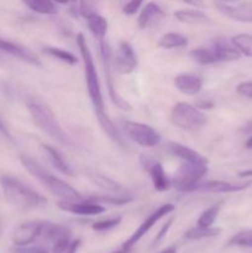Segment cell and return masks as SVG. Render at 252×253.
<instances>
[{"instance_id": "cell-33", "label": "cell", "mask_w": 252, "mask_h": 253, "mask_svg": "<svg viewBox=\"0 0 252 253\" xmlns=\"http://www.w3.org/2000/svg\"><path fill=\"white\" fill-rule=\"evenodd\" d=\"M232 46L236 47L240 53L247 57H252V35L240 34L231 39Z\"/></svg>"}, {"instance_id": "cell-35", "label": "cell", "mask_w": 252, "mask_h": 253, "mask_svg": "<svg viewBox=\"0 0 252 253\" xmlns=\"http://www.w3.org/2000/svg\"><path fill=\"white\" fill-rule=\"evenodd\" d=\"M227 246L236 247H252V230L237 232L227 242Z\"/></svg>"}, {"instance_id": "cell-16", "label": "cell", "mask_w": 252, "mask_h": 253, "mask_svg": "<svg viewBox=\"0 0 252 253\" xmlns=\"http://www.w3.org/2000/svg\"><path fill=\"white\" fill-rule=\"evenodd\" d=\"M252 182L242 183V184H234V183L224 182V180H207V182H200L198 185L197 192H204V193H236L241 192V190L247 189Z\"/></svg>"}, {"instance_id": "cell-24", "label": "cell", "mask_w": 252, "mask_h": 253, "mask_svg": "<svg viewBox=\"0 0 252 253\" xmlns=\"http://www.w3.org/2000/svg\"><path fill=\"white\" fill-rule=\"evenodd\" d=\"M174 17L178 21L188 25H200L209 24L210 19L199 10L194 9H182L174 11Z\"/></svg>"}, {"instance_id": "cell-39", "label": "cell", "mask_w": 252, "mask_h": 253, "mask_svg": "<svg viewBox=\"0 0 252 253\" xmlns=\"http://www.w3.org/2000/svg\"><path fill=\"white\" fill-rule=\"evenodd\" d=\"M79 12L82 16L86 17L88 15L95 14V2L94 0H81V6H79Z\"/></svg>"}, {"instance_id": "cell-32", "label": "cell", "mask_w": 252, "mask_h": 253, "mask_svg": "<svg viewBox=\"0 0 252 253\" xmlns=\"http://www.w3.org/2000/svg\"><path fill=\"white\" fill-rule=\"evenodd\" d=\"M86 199L94 203H99V204L116 205V207L126 205L133 202V198L130 195H101V197H89Z\"/></svg>"}, {"instance_id": "cell-9", "label": "cell", "mask_w": 252, "mask_h": 253, "mask_svg": "<svg viewBox=\"0 0 252 253\" xmlns=\"http://www.w3.org/2000/svg\"><path fill=\"white\" fill-rule=\"evenodd\" d=\"M174 210H175V207L173 204H170V203L161 205L158 209H156L152 214L148 215V216L146 217L142 222H141L140 226L135 230V232H133V234L131 235V236L128 237L125 242H124L123 246L121 247L125 250H128V251H131V249H132V247L135 246V245L137 244V242L140 241V240L142 239V237L145 236V235L147 234V232L150 231V230L152 229V227L155 226V225L157 224L161 219H163L165 216L169 215L170 212H173Z\"/></svg>"}, {"instance_id": "cell-17", "label": "cell", "mask_w": 252, "mask_h": 253, "mask_svg": "<svg viewBox=\"0 0 252 253\" xmlns=\"http://www.w3.org/2000/svg\"><path fill=\"white\" fill-rule=\"evenodd\" d=\"M41 153L43 156L44 160L48 162L49 166L54 168L57 172L62 173L64 175H69V177H73V170H72L71 166L64 161V158L62 157L61 153L53 147V146H49V145H44L42 143L41 145Z\"/></svg>"}, {"instance_id": "cell-34", "label": "cell", "mask_w": 252, "mask_h": 253, "mask_svg": "<svg viewBox=\"0 0 252 253\" xmlns=\"http://www.w3.org/2000/svg\"><path fill=\"white\" fill-rule=\"evenodd\" d=\"M220 210H221V204H214L211 207H209L208 209H205L202 212V215L199 216L197 221V226L200 227H210L212 226V224L216 220L217 215H219Z\"/></svg>"}, {"instance_id": "cell-42", "label": "cell", "mask_w": 252, "mask_h": 253, "mask_svg": "<svg viewBox=\"0 0 252 253\" xmlns=\"http://www.w3.org/2000/svg\"><path fill=\"white\" fill-rule=\"evenodd\" d=\"M81 245H82L81 239L72 240L71 244H69L68 246L66 247V249L62 250V251L58 252V253H77V251L79 250V247H81Z\"/></svg>"}, {"instance_id": "cell-51", "label": "cell", "mask_w": 252, "mask_h": 253, "mask_svg": "<svg viewBox=\"0 0 252 253\" xmlns=\"http://www.w3.org/2000/svg\"><path fill=\"white\" fill-rule=\"evenodd\" d=\"M128 252H130L128 250H125V249H123V247H120V249L116 250V251H114L111 253H128Z\"/></svg>"}, {"instance_id": "cell-26", "label": "cell", "mask_w": 252, "mask_h": 253, "mask_svg": "<svg viewBox=\"0 0 252 253\" xmlns=\"http://www.w3.org/2000/svg\"><path fill=\"white\" fill-rule=\"evenodd\" d=\"M88 177L91 183L96 185V187L101 188L103 190L111 193H120L123 192V187L119 184L116 180L111 179V178L106 177V175L100 174V173H88Z\"/></svg>"}, {"instance_id": "cell-12", "label": "cell", "mask_w": 252, "mask_h": 253, "mask_svg": "<svg viewBox=\"0 0 252 253\" xmlns=\"http://www.w3.org/2000/svg\"><path fill=\"white\" fill-rule=\"evenodd\" d=\"M137 67V57L128 42H121L113 54V68L119 74H130Z\"/></svg>"}, {"instance_id": "cell-44", "label": "cell", "mask_w": 252, "mask_h": 253, "mask_svg": "<svg viewBox=\"0 0 252 253\" xmlns=\"http://www.w3.org/2000/svg\"><path fill=\"white\" fill-rule=\"evenodd\" d=\"M198 109H211L214 108V103H211V101H205V100H202L199 101V103L197 104Z\"/></svg>"}, {"instance_id": "cell-47", "label": "cell", "mask_w": 252, "mask_h": 253, "mask_svg": "<svg viewBox=\"0 0 252 253\" xmlns=\"http://www.w3.org/2000/svg\"><path fill=\"white\" fill-rule=\"evenodd\" d=\"M244 132H246V133H252V121H251V123L247 124L246 126H245V127H244Z\"/></svg>"}, {"instance_id": "cell-19", "label": "cell", "mask_w": 252, "mask_h": 253, "mask_svg": "<svg viewBox=\"0 0 252 253\" xmlns=\"http://www.w3.org/2000/svg\"><path fill=\"white\" fill-rule=\"evenodd\" d=\"M174 85L180 93L185 95H195L203 88V79L193 73L178 74L174 79Z\"/></svg>"}, {"instance_id": "cell-22", "label": "cell", "mask_w": 252, "mask_h": 253, "mask_svg": "<svg viewBox=\"0 0 252 253\" xmlns=\"http://www.w3.org/2000/svg\"><path fill=\"white\" fill-rule=\"evenodd\" d=\"M84 19H85L86 26H88L89 31H90L91 35L98 40V42L105 40L109 27L108 20H106L105 17L95 12V14L88 15V16L84 17Z\"/></svg>"}, {"instance_id": "cell-21", "label": "cell", "mask_w": 252, "mask_h": 253, "mask_svg": "<svg viewBox=\"0 0 252 253\" xmlns=\"http://www.w3.org/2000/svg\"><path fill=\"white\" fill-rule=\"evenodd\" d=\"M165 15L163 10L158 6L156 2H148L141 11L140 16L137 19V25L140 29H147L148 26L155 24Z\"/></svg>"}, {"instance_id": "cell-10", "label": "cell", "mask_w": 252, "mask_h": 253, "mask_svg": "<svg viewBox=\"0 0 252 253\" xmlns=\"http://www.w3.org/2000/svg\"><path fill=\"white\" fill-rule=\"evenodd\" d=\"M43 241L51 247V253H58L66 249L72 241V234L69 229L62 225L44 221L41 236Z\"/></svg>"}, {"instance_id": "cell-27", "label": "cell", "mask_w": 252, "mask_h": 253, "mask_svg": "<svg viewBox=\"0 0 252 253\" xmlns=\"http://www.w3.org/2000/svg\"><path fill=\"white\" fill-rule=\"evenodd\" d=\"M188 44V37L185 35L179 34V32H168L163 35L158 41V46L166 49L179 48Z\"/></svg>"}, {"instance_id": "cell-40", "label": "cell", "mask_w": 252, "mask_h": 253, "mask_svg": "<svg viewBox=\"0 0 252 253\" xmlns=\"http://www.w3.org/2000/svg\"><path fill=\"white\" fill-rule=\"evenodd\" d=\"M143 0H128L123 7V12L126 15H135L137 10L140 9L142 5Z\"/></svg>"}, {"instance_id": "cell-38", "label": "cell", "mask_w": 252, "mask_h": 253, "mask_svg": "<svg viewBox=\"0 0 252 253\" xmlns=\"http://www.w3.org/2000/svg\"><path fill=\"white\" fill-rule=\"evenodd\" d=\"M11 253H49L43 246H16Z\"/></svg>"}, {"instance_id": "cell-30", "label": "cell", "mask_w": 252, "mask_h": 253, "mask_svg": "<svg viewBox=\"0 0 252 253\" xmlns=\"http://www.w3.org/2000/svg\"><path fill=\"white\" fill-rule=\"evenodd\" d=\"M189 57L194 62L202 66H209V64H214L217 62L216 56H215L214 49L211 48H204V47H198V48L190 49Z\"/></svg>"}, {"instance_id": "cell-7", "label": "cell", "mask_w": 252, "mask_h": 253, "mask_svg": "<svg viewBox=\"0 0 252 253\" xmlns=\"http://www.w3.org/2000/svg\"><path fill=\"white\" fill-rule=\"evenodd\" d=\"M99 48H100V56H101V62H103V68H104V74H105V82L106 86H108L109 96H110L111 101L114 103V105L118 106L119 109L125 111H130L131 104L127 100L123 98L120 94L118 93L115 86V82H114L113 77V52L111 48L109 47L108 42L105 40L103 41H99Z\"/></svg>"}, {"instance_id": "cell-43", "label": "cell", "mask_w": 252, "mask_h": 253, "mask_svg": "<svg viewBox=\"0 0 252 253\" xmlns=\"http://www.w3.org/2000/svg\"><path fill=\"white\" fill-rule=\"evenodd\" d=\"M183 1L188 5H192V6H194V7H204L205 6L204 0H183Z\"/></svg>"}, {"instance_id": "cell-36", "label": "cell", "mask_w": 252, "mask_h": 253, "mask_svg": "<svg viewBox=\"0 0 252 253\" xmlns=\"http://www.w3.org/2000/svg\"><path fill=\"white\" fill-rule=\"evenodd\" d=\"M123 220L121 216H115V217H110V219H106V220H101V221L95 222L93 224L91 229L96 232H104V231H109V230H113L115 229L116 226H119Z\"/></svg>"}, {"instance_id": "cell-15", "label": "cell", "mask_w": 252, "mask_h": 253, "mask_svg": "<svg viewBox=\"0 0 252 253\" xmlns=\"http://www.w3.org/2000/svg\"><path fill=\"white\" fill-rule=\"evenodd\" d=\"M0 51L5 52L7 54H11V56L21 59V61L26 62V63L31 64V66L42 67V62L39 58V56L34 51H31L27 47L22 46V44L0 39Z\"/></svg>"}, {"instance_id": "cell-5", "label": "cell", "mask_w": 252, "mask_h": 253, "mask_svg": "<svg viewBox=\"0 0 252 253\" xmlns=\"http://www.w3.org/2000/svg\"><path fill=\"white\" fill-rule=\"evenodd\" d=\"M207 173L208 163L183 162L174 173L170 184L179 193H193L198 189V185Z\"/></svg>"}, {"instance_id": "cell-11", "label": "cell", "mask_w": 252, "mask_h": 253, "mask_svg": "<svg viewBox=\"0 0 252 253\" xmlns=\"http://www.w3.org/2000/svg\"><path fill=\"white\" fill-rule=\"evenodd\" d=\"M57 207L62 211L69 212L73 215H81V216H95L106 211L103 204L90 202V200H59Z\"/></svg>"}, {"instance_id": "cell-6", "label": "cell", "mask_w": 252, "mask_h": 253, "mask_svg": "<svg viewBox=\"0 0 252 253\" xmlns=\"http://www.w3.org/2000/svg\"><path fill=\"white\" fill-rule=\"evenodd\" d=\"M170 121L178 128L194 131L207 124V116L197 106L179 101L170 110Z\"/></svg>"}, {"instance_id": "cell-4", "label": "cell", "mask_w": 252, "mask_h": 253, "mask_svg": "<svg viewBox=\"0 0 252 253\" xmlns=\"http://www.w3.org/2000/svg\"><path fill=\"white\" fill-rule=\"evenodd\" d=\"M77 44H78L79 52H81L82 59L84 63V73H85L86 89H88L89 98L95 110V115L105 113V104H104L103 94H101L100 83H99L98 73H96L95 64H94L93 56H91L90 48H89L86 40L83 34L77 35Z\"/></svg>"}, {"instance_id": "cell-50", "label": "cell", "mask_w": 252, "mask_h": 253, "mask_svg": "<svg viewBox=\"0 0 252 253\" xmlns=\"http://www.w3.org/2000/svg\"><path fill=\"white\" fill-rule=\"evenodd\" d=\"M245 146H246V148H249V150H252V136L246 141Z\"/></svg>"}, {"instance_id": "cell-2", "label": "cell", "mask_w": 252, "mask_h": 253, "mask_svg": "<svg viewBox=\"0 0 252 253\" xmlns=\"http://www.w3.org/2000/svg\"><path fill=\"white\" fill-rule=\"evenodd\" d=\"M20 162L32 177L36 178L40 183H42L54 197L59 198V200L83 199L78 190L74 189L72 185L62 180L61 178L54 177L53 174L47 172V169H44L41 165H39L34 158L22 155L20 156Z\"/></svg>"}, {"instance_id": "cell-28", "label": "cell", "mask_w": 252, "mask_h": 253, "mask_svg": "<svg viewBox=\"0 0 252 253\" xmlns=\"http://www.w3.org/2000/svg\"><path fill=\"white\" fill-rule=\"evenodd\" d=\"M221 234V229L219 227H200L197 226L194 229L188 230L184 234L185 240H190V241H197V240H204V239H211V237H216Z\"/></svg>"}, {"instance_id": "cell-3", "label": "cell", "mask_w": 252, "mask_h": 253, "mask_svg": "<svg viewBox=\"0 0 252 253\" xmlns=\"http://www.w3.org/2000/svg\"><path fill=\"white\" fill-rule=\"evenodd\" d=\"M27 109L30 111L32 120L35 125L40 128L43 133H46L48 137L58 142L59 145L66 146V147H72L74 146L73 140L67 135L66 131L59 125L56 115L52 111L47 104L40 100H30L27 103Z\"/></svg>"}, {"instance_id": "cell-45", "label": "cell", "mask_w": 252, "mask_h": 253, "mask_svg": "<svg viewBox=\"0 0 252 253\" xmlns=\"http://www.w3.org/2000/svg\"><path fill=\"white\" fill-rule=\"evenodd\" d=\"M0 132H1L2 135L5 136V137H7V138H10V140H11V136H10L9 130H7V127L5 126V124L1 121V119H0Z\"/></svg>"}, {"instance_id": "cell-31", "label": "cell", "mask_w": 252, "mask_h": 253, "mask_svg": "<svg viewBox=\"0 0 252 253\" xmlns=\"http://www.w3.org/2000/svg\"><path fill=\"white\" fill-rule=\"evenodd\" d=\"M42 52L53 57V58L59 59V61L69 64V66H74V64L78 63V58H77L76 54L71 53V52L66 51V49L58 48V47H44Z\"/></svg>"}, {"instance_id": "cell-46", "label": "cell", "mask_w": 252, "mask_h": 253, "mask_svg": "<svg viewBox=\"0 0 252 253\" xmlns=\"http://www.w3.org/2000/svg\"><path fill=\"white\" fill-rule=\"evenodd\" d=\"M240 178H247V177H252V169H247V170H242V172L239 173Z\"/></svg>"}, {"instance_id": "cell-29", "label": "cell", "mask_w": 252, "mask_h": 253, "mask_svg": "<svg viewBox=\"0 0 252 253\" xmlns=\"http://www.w3.org/2000/svg\"><path fill=\"white\" fill-rule=\"evenodd\" d=\"M29 9L37 14L56 15L58 12L53 0H22Z\"/></svg>"}, {"instance_id": "cell-37", "label": "cell", "mask_w": 252, "mask_h": 253, "mask_svg": "<svg viewBox=\"0 0 252 253\" xmlns=\"http://www.w3.org/2000/svg\"><path fill=\"white\" fill-rule=\"evenodd\" d=\"M174 220H175V217L172 216L169 220H168L167 222H166L165 225H163L162 227H161V230H160V231H158V234L156 235L155 240H153L152 247H157L158 245H160L161 242H162L163 240H165V237L167 236L168 231H169L170 226H172V224H173V222H174Z\"/></svg>"}, {"instance_id": "cell-18", "label": "cell", "mask_w": 252, "mask_h": 253, "mask_svg": "<svg viewBox=\"0 0 252 253\" xmlns=\"http://www.w3.org/2000/svg\"><path fill=\"white\" fill-rule=\"evenodd\" d=\"M217 9L229 19L240 22H252V2L240 5H217Z\"/></svg>"}, {"instance_id": "cell-41", "label": "cell", "mask_w": 252, "mask_h": 253, "mask_svg": "<svg viewBox=\"0 0 252 253\" xmlns=\"http://www.w3.org/2000/svg\"><path fill=\"white\" fill-rule=\"evenodd\" d=\"M236 91L240 95L245 96V98L252 99V81L240 83L239 85L236 86Z\"/></svg>"}, {"instance_id": "cell-23", "label": "cell", "mask_w": 252, "mask_h": 253, "mask_svg": "<svg viewBox=\"0 0 252 253\" xmlns=\"http://www.w3.org/2000/svg\"><path fill=\"white\" fill-rule=\"evenodd\" d=\"M96 119H98L99 125L101 126L104 132L108 135V137L110 138L113 142H115L116 145L121 146V147H125L126 142L125 140H124V136H121V133L119 132V130L116 128V126L114 125V123L111 121V119L109 118L108 114H98V115H96Z\"/></svg>"}, {"instance_id": "cell-20", "label": "cell", "mask_w": 252, "mask_h": 253, "mask_svg": "<svg viewBox=\"0 0 252 253\" xmlns=\"http://www.w3.org/2000/svg\"><path fill=\"white\" fill-rule=\"evenodd\" d=\"M167 150L170 155L175 156V157L180 158L183 162H204V163H209L208 162L207 158L204 157L203 155H200L199 152H197L193 148L188 147V146L182 145V143L178 142H169L167 146Z\"/></svg>"}, {"instance_id": "cell-48", "label": "cell", "mask_w": 252, "mask_h": 253, "mask_svg": "<svg viewBox=\"0 0 252 253\" xmlns=\"http://www.w3.org/2000/svg\"><path fill=\"white\" fill-rule=\"evenodd\" d=\"M160 253H177V249L175 247H168V249L163 250Z\"/></svg>"}, {"instance_id": "cell-14", "label": "cell", "mask_w": 252, "mask_h": 253, "mask_svg": "<svg viewBox=\"0 0 252 253\" xmlns=\"http://www.w3.org/2000/svg\"><path fill=\"white\" fill-rule=\"evenodd\" d=\"M141 162H142L143 167L147 170L148 174H150L151 180H152L153 188H155L157 192H166L170 188V180L167 177V174L165 173L162 165H161L158 161L153 160V158L146 157L142 156L141 157Z\"/></svg>"}, {"instance_id": "cell-25", "label": "cell", "mask_w": 252, "mask_h": 253, "mask_svg": "<svg viewBox=\"0 0 252 253\" xmlns=\"http://www.w3.org/2000/svg\"><path fill=\"white\" fill-rule=\"evenodd\" d=\"M217 62H232L241 58V53L239 49L234 46H230L224 41H216L212 46Z\"/></svg>"}, {"instance_id": "cell-1", "label": "cell", "mask_w": 252, "mask_h": 253, "mask_svg": "<svg viewBox=\"0 0 252 253\" xmlns=\"http://www.w3.org/2000/svg\"><path fill=\"white\" fill-rule=\"evenodd\" d=\"M0 185L4 192L5 199L17 209L34 210L46 208L48 200L46 197L41 195L27 187L21 180L16 179L10 175H1L0 177Z\"/></svg>"}, {"instance_id": "cell-49", "label": "cell", "mask_w": 252, "mask_h": 253, "mask_svg": "<svg viewBox=\"0 0 252 253\" xmlns=\"http://www.w3.org/2000/svg\"><path fill=\"white\" fill-rule=\"evenodd\" d=\"M53 1L58 2V4H69V2H74L77 0H53Z\"/></svg>"}, {"instance_id": "cell-52", "label": "cell", "mask_w": 252, "mask_h": 253, "mask_svg": "<svg viewBox=\"0 0 252 253\" xmlns=\"http://www.w3.org/2000/svg\"><path fill=\"white\" fill-rule=\"evenodd\" d=\"M0 235H1V225H0Z\"/></svg>"}, {"instance_id": "cell-13", "label": "cell", "mask_w": 252, "mask_h": 253, "mask_svg": "<svg viewBox=\"0 0 252 253\" xmlns=\"http://www.w3.org/2000/svg\"><path fill=\"white\" fill-rule=\"evenodd\" d=\"M43 225L44 221L41 220H31L19 225L12 234V242L15 246H29L34 244L41 236Z\"/></svg>"}, {"instance_id": "cell-8", "label": "cell", "mask_w": 252, "mask_h": 253, "mask_svg": "<svg viewBox=\"0 0 252 253\" xmlns=\"http://www.w3.org/2000/svg\"><path fill=\"white\" fill-rule=\"evenodd\" d=\"M123 130L130 140L142 147H155L160 145L161 135L147 124L137 121H123Z\"/></svg>"}]
</instances>
